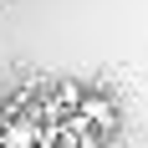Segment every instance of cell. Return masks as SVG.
I'll return each instance as SVG.
<instances>
[{
  "mask_svg": "<svg viewBox=\"0 0 148 148\" xmlns=\"http://www.w3.org/2000/svg\"><path fill=\"white\" fill-rule=\"evenodd\" d=\"M0 148H36V123H0Z\"/></svg>",
  "mask_w": 148,
  "mask_h": 148,
  "instance_id": "obj_2",
  "label": "cell"
},
{
  "mask_svg": "<svg viewBox=\"0 0 148 148\" xmlns=\"http://www.w3.org/2000/svg\"><path fill=\"white\" fill-rule=\"evenodd\" d=\"M82 92H87V87H77V82H61V87H56V107H72V112H77Z\"/></svg>",
  "mask_w": 148,
  "mask_h": 148,
  "instance_id": "obj_3",
  "label": "cell"
},
{
  "mask_svg": "<svg viewBox=\"0 0 148 148\" xmlns=\"http://www.w3.org/2000/svg\"><path fill=\"white\" fill-rule=\"evenodd\" d=\"M77 118H82V123H92V128H102V133H112V128H118V107L107 102V97H97V92H82Z\"/></svg>",
  "mask_w": 148,
  "mask_h": 148,
  "instance_id": "obj_1",
  "label": "cell"
}]
</instances>
